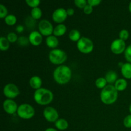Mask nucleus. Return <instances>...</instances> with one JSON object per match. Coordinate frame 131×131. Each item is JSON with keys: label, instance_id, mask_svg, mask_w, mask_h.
Segmentation results:
<instances>
[{"label": "nucleus", "instance_id": "1", "mask_svg": "<svg viewBox=\"0 0 131 131\" xmlns=\"http://www.w3.org/2000/svg\"><path fill=\"white\" fill-rule=\"evenodd\" d=\"M72 76L71 69L66 65H60L56 67L53 73L55 81L60 84H65L70 81Z\"/></svg>", "mask_w": 131, "mask_h": 131}, {"label": "nucleus", "instance_id": "2", "mask_svg": "<svg viewBox=\"0 0 131 131\" xmlns=\"http://www.w3.org/2000/svg\"><path fill=\"white\" fill-rule=\"evenodd\" d=\"M117 90L115 86L110 84L107 85L102 90L101 93V100L104 104L106 105H110L115 103L118 99Z\"/></svg>", "mask_w": 131, "mask_h": 131}, {"label": "nucleus", "instance_id": "3", "mask_svg": "<svg viewBox=\"0 0 131 131\" xmlns=\"http://www.w3.org/2000/svg\"><path fill=\"white\" fill-rule=\"evenodd\" d=\"M34 100L38 104L45 106L51 103L54 98V95L51 90L41 88L35 92Z\"/></svg>", "mask_w": 131, "mask_h": 131}, {"label": "nucleus", "instance_id": "4", "mask_svg": "<svg viewBox=\"0 0 131 131\" xmlns=\"http://www.w3.org/2000/svg\"><path fill=\"white\" fill-rule=\"evenodd\" d=\"M49 58L50 61L54 65H61L65 62L67 56L65 51L59 49H54L49 52Z\"/></svg>", "mask_w": 131, "mask_h": 131}, {"label": "nucleus", "instance_id": "5", "mask_svg": "<svg viewBox=\"0 0 131 131\" xmlns=\"http://www.w3.org/2000/svg\"><path fill=\"white\" fill-rule=\"evenodd\" d=\"M18 116L22 119L29 120L33 118L35 115V110L31 105L28 104H23L18 107Z\"/></svg>", "mask_w": 131, "mask_h": 131}, {"label": "nucleus", "instance_id": "6", "mask_svg": "<svg viewBox=\"0 0 131 131\" xmlns=\"http://www.w3.org/2000/svg\"><path fill=\"white\" fill-rule=\"evenodd\" d=\"M93 43L90 39L86 37H82L77 42V47L81 52L83 54H89L93 49Z\"/></svg>", "mask_w": 131, "mask_h": 131}, {"label": "nucleus", "instance_id": "7", "mask_svg": "<svg viewBox=\"0 0 131 131\" xmlns=\"http://www.w3.org/2000/svg\"><path fill=\"white\" fill-rule=\"evenodd\" d=\"M3 94L8 99H13L20 94V91L15 84H8L4 87Z\"/></svg>", "mask_w": 131, "mask_h": 131}, {"label": "nucleus", "instance_id": "8", "mask_svg": "<svg viewBox=\"0 0 131 131\" xmlns=\"http://www.w3.org/2000/svg\"><path fill=\"white\" fill-rule=\"evenodd\" d=\"M38 29L42 35L51 36L53 33L54 29L52 24L47 20H42L38 24Z\"/></svg>", "mask_w": 131, "mask_h": 131}, {"label": "nucleus", "instance_id": "9", "mask_svg": "<svg viewBox=\"0 0 131 131\" xmlns=\"http://www.w3.org/2000/svg\"><path fill=\"white\" fill-rule=\"evenodd\" d=\"M126 44L125 41L121 39H116L111 43V51L115 54H120L125 52Z\"/></svg>", "mask_w": 131, "mask_h": 131}, {"label": "nucleus", "instance_id": "10", "mask_svg": "<svg viewBox=\"0 0 131 131\" xmlns=\"http://www.w3.org/2000/svg\"><path fill=\"white\" fill-rule=\"evenodd\" d=\"M43 116L47 121L56 122L59 118V115L56 110L52 107H47L43 110Z\"/></svg>", "mask_w": 131, "mask_h": 131}, {"label": "nucleus", "instance_id": "11", "mask_svg": "<svg viewBox=\"0 0 131 131\" xmlns=\"http://www.w3.org/2000/svg\"><path fill=\"white\" fill-rule=\"evenodd\" d=\"M67 13L65 9L60 8L55 10L52 14V19L56 23L61 24L63 23L67 17Z\"/></svg>", "mask_w": 131, "mask_h": 131}, {"label": "nucleus", "instance_id": "12", "mask_svg": "<svg viewBox=\"0 0 131 131\" xmlns=\"http://www.w3.org/2000/svg\"><path fill=\"white\" fill-rule=\"evenodd\" d=\"M3 110H5V112L7 113L10 115H13L15 113L16 111H17V105L15 103L14 101L12 99H6L3 102Z\"/></svg>", "mask_w": 131, "mask_h": 131}, {"label": "nucleus", "instance_id": "13", "mask_svg": "<svg viewBox=\"0 0 131 131\" xmlns=\"http://www.w3.org/2000/svg\"><path fill=\"white\" fill-rule=\"evenodd\" d=\"M42 35L40 32L34 31H32L29 35V42L33 46H38L42 43Z\"/></svg>", "mask_w": 131, "mask_h": 131}, {"label": "nucleus", "instance_id": "14", "mask_svg": "<svg viewBox=\"0 0 131 131\" xmlns=\"http://www.w3.org/2000/svg\"><path fill=\"white\" fill-rule=\"evenodd\" d=\"M42 84V79L39 76H37V75L33 76L29 80V85L31 86L32 88L35 89L36 90L41 88Z\"/></svg>", "mask_w": 131, "mask_h": 131}, {"label": "nucleus", "instance_id": "15", "mask_svg": "<svg viewBox=\"0 0 131 131\" xmlns=\"http://www.w3.org/2000/svg\"><path fill=\"white\" fill-rule=\"evenodd\" d=\"M121 72L126 79H131V63H126L121 67Z\"/></svg>", "mask_w": 131, "mask_h": 131}, {"label": "nucleus", "instance_id": "16", "mask_svg": "<svg viewBox=\"0 0 131 131\" xmlns=\"http://www.w3.org/2000/svg\"><path fill=\"white\" fill-rule=\"evenodd\" d=\"M46 45H47L49 47L52 49L56 48L59 44L58 40V38H56V37H55L54 35H51L47 37L46 40Z\"/></svg>", "mask_w": 131, "mask_h": 131}, {"label": "nucleus", "instance_id": "17", "mask_svg": "<svg viewBox=\"0 0 131 131\" xmlns=\"http://www.w3.org/2000/svg\"><path fill=\"white\" fill-rule=\"evenodd\" d=\"M67 31V27L65 24H60L55 27L54 29L53 34L55 37H61L63 36Z\"/></svg>", "mask_w": 131, "mask_h": 131}, {"label": "nucleus", "instance_id": "18", "mask_svg": "<svg viewBox=\"0 0 131 131\" xmlns=\"http://www.w3.org/2000/svg\"><path fill=\"white\" fill-rule=\"evenodd\" d=\"M55 127L57 128L58 130H65L69 127V124L68 122L65 119H58L54 124Z\"/></svg>", "mask_w": 131, "mask_h": 131}, {"label": "nucleus", "instance_id": "19", "mask_svg": "<svg viewBox=\"0 0 131 131\" xmlns=\"http://www.w3.org/2000/svg\"><path fill=\"white\" fill-rule=\"evenodd\" d=\"M127 86V82L124 79H119L115 82V87L117 91H123L126 89Z\"/></svg>", "mask_w": 131, "mask_h": 131}, {"label": "nucleus", "instance_id": "20", "mask_svg": "<svg viewBox=\"0 0 131 131\" xmlns=\"http://www.w3.org/2000/svg\"><path fill=\"white\" fill-rule=\"evenodd\" d=\"M117 74L113 70H110L107 72V74H106V78L105 79H106L107 82L108 83H114L117 81Z\"/></svg>", "mask_w": 131, "mask_h": 131}, {"label": "nucleus", "instance_id": "21", "mask_svg": "<svg viewBox=\"0 0 131 131\" xmlns=\"http://www.w3.org/2000/svg\"><path fill=\"white\" fill-rule=\"evenodd\" d=\"M69 38L73 42H78L80 40L81 34L79 31L77 29H72L69 33Z\"/></svg>", "mask_w": 131, "mask_h": 131}, {"label": "nucleus", "instance_id": "22", "mask_svg": "<svg viewBox=\"0 0 131 131\" xmlns=\"http://www.w3.org/2000/svg\"><path fill=\"white\" fill-rule=\"evenodd\" d=\"M10 47V42L8 40L7 38L1 37L0 38V49L2 51H7Z\"/></svg>", "mask_w": 131, "mask_h": 131}, {"label": "nucleus", "instance_id": "23", "mask_svg": "<svg viewBox=\"0 0 131 131\" xmlns=\"http://www.w3.org/2000/svg\"><path fill=\"white\" fill-rule=\"evenodd\" d=\"M42 10L40 8H39L38 7L32 9L31 12V17L33 18L34 20H38V19H40V17H42Z\"/></svg>", "mask_w": 131, "mask_h": 131}, {"label": "nucleus", "instance_id": "24", "mask_svg": "<svg viewBox=\"0 0 131 131\" xmlns=\"http://www.w3.org/2000/svg\"><path fill=\"white\" fill-rule=\"evenodd\" d=\"M5 22L7 25L13 26L16 23L17 18L14 15L10 14L5 18Z\"/></svg>", "mask_w": 131, "mask_h": 131}, {"label": "nucleus", "instance_id": "25", "mask_svg": "<svg viewBox=\"0 0 131 131\" xmlns=\"http://www.w3.org/2000/svg\"><path fill=\"white\" fill-rule=\"evenodd\" d=\"M107 81L104 78H99L96 80L95 85L97 88L103 89L107 86Z\"/></svg>", "mask_w": 131, "mask_h": 131}, {"label": "nucleus", "instance_id": "26", "mask_svg": "<svg viewBox=\"0 0 131 131\" xmlns=\"http://www.w3.org/2000/svg\"><path fill=\"white\" fill-rule=\"evenodd\" d=\"M18 44L20 45L21 46H28V43H29V38H26V37H20L18 38Z\"/></svg>", "mask_w": 131, "mask_h": 131}, {"label": "nucleus", "instance_id": "27", "mask_svg": "<svg viewBox=\"0 0 131 131\" xmlns=\"http://www.w3.org/2000/svg\"><path fill=\"white\" fill-rule=\"evenodd\" d=\"M26 3L29 6L35 8L38 7L40 1L39 0H26Z\"/></svg>", "mask_w": 131, "mask_h": 131}, {"label": "nucleus", "instance_id": "28", "mask_svg": "<svg viewBox=\"0 0 131 131\" xmlns=\"http://www.w3.org/2000/svg\"><path fill=\"white\" fill-rule=\"evenodd\" d=\"M124 55L127 61L131 63V44L129 45L124 52Z\"/></svg>", "mask_w": 131, "mask_h": 131}, {"label": "nucleus", "instance_id": "29", "mask_svg": "<svg viewBox=\"0 0 131 131\" xmlns=\"http://www.w3.org/2000/svg\"><path fill=\"white\" fill-rule=\"evenodd\" d=\"M74 3H75V6H78L79 8H84L87 5L88 3L86 0H75L74 1Z\"/></svg>", "mask_w": 131, "mask_h": 131}, {"label": "nucleus", "instance_id": "30", "mask_svg": "<svg viewBox=\"0 0 131 131\" xmlns=\"http://www.w3.org/2000/svg\"><path fill=\"white\" fill-rule=\"evenodd\" d=\"M119 37H120V39L122 40L125 41L129 38V33L127 30L126 29H122L121 31L120 32L119 34Z\"/></svg>", "mask_w": 131, "mask_h": 131}, {"label": "nucleus", "instance_id": "31", "mask_svg": "<svg viewBox=\"0 0 131 131\" xmlns=\"http://www.w3.org/2000/svg\"><path fill=\"white\" fill-rule=\"evenodd\" d=\"M18 37L17 35L14 33H10L7 35V39L10 43H14L18 40Z\"/></svg>", "mask_w": 131, "mask_h": 131}, {"label": "nucleus", "instance_id": "32", "mask_svg": "<svg viewBox=\"0 0 131 131\" xmlns=\"http://www.w3.org/2000/svg\"><path fill=\"white\" fill-rule=\"evenodd\" d=\"M8 14V10L3 5L1 4L0 5V18L1 19H3L7 16Z\"/></svg>", "mask_w": 131, "mask_h": 131}, {"label": "nucleus", "instance_id": "33", "mask_svg": "<svg viewBox=\"0 0 131 131\" xmlns=\"http://www.w3.org/2000/svg\"><path fill=\"white\" fill-rule=\"evenodd\" d=\"M124 125L126 128H131V115H128L124 118Z\"/></svg>", "mask_w": 131, "mask_h": 131}, {"label": "nucleus", "instance_id": "34", "mask_svg": "<svg viewBox=\"0 0 131 131\" xmlns=\"http://www.w3.org/2000/svg\"><path fill=\"white\" fill-rule=\"evenodd\" d=\"M87 3H88V5H90L93 7V6H98L101 3V0H88Z\"/></svg>", "mask_w": 131, "mask_h": 131}, {"label": "nucleus", "instance_id": "35", "mask_svg": "<svg viewBox=\"0 0 131 131\" xmlns=\"http://www.w3.org/2000/svg\"><path fill=\"white\" fill-rule=\"evenodd\" d=\"M93 12V7L90 5L87 4L86 6L84 8V12L86 14H90Z\"/></svg>", "mask_w": 131, "mask_h": 131}, {"label": "nucleus", "instance_id": "36", "mask_svg": "<svg viewBox=\"0 0 131 131\" xmlns=\"http://www.w3.org/2000/svg\"><path fill=\"white\" fill-rule=\"evenodd\" d=\"M24 26L23 25H18L16 28V31L19 33H23V31H24Z\"/></svg>", "mask_w": 131, "mask_h": 131}, {"label": "nucleus", "instance_id": "37", "mask_svg": "<svg viewBox=\"0 0 131 131\" xmlns=\"http://www.w3.org/2000/svg\"><path fill=\"white\" fill-rule=\"evenodd\" d=\"M67 13L68 15L72 16V15H73L74 14V10L73 8H68L67 10Z\"/></svg>", "mask_w": 131, "mask_h": 131}, {"label": "nucleus", "instance_id": "38", "mask_svg": "<svg viewBox=\"0 0 131 131\" xmlns=\"http://www.w3.org/2000/svg\"><path fill=\"white\" fill-rule=\"evenodd\" d=\"M45 131H57L55 129H53V128H48V129H46Z\"/></svg>", "mask_w": 131, "mask_h": 131}, {"label": "nucleus", "instance_id": "39", "mask_svg": "<svg viewBox=\"0 0 131 131\" xmlns=\"http://www.w3.org/2000/svg\"><path fill=\"white\" fill-rule=\"evenodd\" d=\"M129 11L131 12V2L130 3V4H129Z\"/></svg>", "mask_w": 131, "mask_h": 131}, {"label": "nucleus", "instance_id": "40", "mask_svg": "<svg viewBox=\"0 0 131 131\" xmlns=\"http://www.w3.org/2000/svg\"><path fill=\"white\" fill-rule=\"evenodd\" d=\"M129 111H130V113H131V104H130V106H129Z\"/></svg>", "mask_w": 131, "mask_h": 131}]
</instances>
